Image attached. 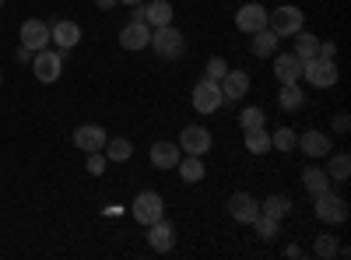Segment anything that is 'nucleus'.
<instances>
[{"mask_svg":"<svg viewBox=\"0 0 351 260\" xmlns=\"http://www.w3.org/2000/svg\"><path fill=\"white\" fill-rule=\"evenodd\" d=\"M32 74L43 84L60 81V74H64V53L60 49H49V46L39 49V53H32Z\"/></svg>","mask_w":351,"mask_h":260,"instance_id":"obj_6","label":"nucleus"},{"mask_svg":"<svg viewBox=\"0 0 351 260\" xmlns=\"http://www.w3.org/2000/svg\"><path fill=\"white\" fill-rule=\"evenodd\" d=\"M0 84H4V74H0Z\"/></svg>","mask_w":351,"mask_h":260,"instance_id":"obj_42","label":"nucleus"},{"mask_svg":"<svg viewBox=\"0 0 351 260\" xmlns=\"http://www.w3.org/2000/svg\"><path fill=\"white\" fill-rule=\"evenodd\" d=\"M243 141H246V152H250V155H267V152H271V134H267V127L243 130Z\"/></svg>","mask_w":351,"mask_h":260,"instance_id":"obj_29","label":"nucleus"},{"mask_svg":"<svg viewBox=\"0 0 351 260\" xmlns=\"http://www.w3.org/2000/svg\"><path fill=\"white\" fill-rule=\"evenodd\" d=\"M278 106H281L285 113H299V109L306 106L302 81H295V84H281V92H278Z\"/></svg>","mask_w":351,"mask_h":260,"instance_id":"obj_23","label":"nucleus"},{"mask_svg":"<svg viewBox=\"0 0 351 260\" xmlns=\"http://www.w3.org/2000/svg\"><path fill=\"white\" fill-rule=\"evenodd\" d=\"M172 4L169 0H144V4L134 8V21H144L152 28H162V25H172Z\"/></svg>","mask_w":351,"mask_h":260,"instance_id":"obj_9","label":"nucleus"},{"mask_svg":"<svg viewBox=\"0 0 351 260\" xmlns=\"http://www.w3.org/2000/svg\"><path fill=\"white\" fill-rule=\"evenodd\" d=\"M263 123H267V113H263L260 106H246V109L239 113V127H243V130H260Z\"/></svg>","mask_w":351,"mask_h":260,"instance_id":"obj_32","label":"nucleus"},{"mask_svg":"<svg viewBox=\"0 0 351 260\" xmlns=\"http://www.w3.org/2000/svg\"><path fill=\"white\" fill-rule=\"evenodd\" d=\"M49 43H53L56 49H74V46L81 43V25L71 21V18L53 21V28H49Z\"/></svg>","mask_w":351,"mask_h":260,"instance_id":"obj_15","label":"nucleus"},{"mask_svg":"<svg viewBox=\"0 0 351 260\" xmlns=\"http://www.w3.org/2000/svg\"><path fill=\"white\" fill-rule=\"evenodd\" d=\"M116 4H123V8H137V4H144V0H116Z\"/></svg>","mask_w":351,"mask_h":260,"instance_id":"obj_41","label":"nucleus"},{"mask_svg":"<svg viewBox=\"0 0 351 260\" xmlns=\"http://www.w3.org/2000/svg\"><path fill=\"white\" fill-rule=\"evenodd\" d=\"M225 71H228L225 56H211V60H208V67H204V78H211V81H221V78H225Z\"/></svg>","mask_w":351,"mask_h":260,"instance_id":"obj_34","label":"nucleus"},{"mask_svg":"<svg viewBox=\"0 0 351 260\" xmlns=\"http://www.w3.org/2000/svg\"><path fill=\"white\" fill-rule=\"evenodd\" d=\"M0 4H4V0H0Z\"/></svg>","mask_w":351,"mask_h":260,"instance_id":"obj_43","label":"nucleus"},{"mask_svg":"<svg viewBox=\"0 0 351 260\" xmlns=\"http://www.w3.org/2000/svg\"><path fill=\"white\" fill-rule=\"evenodd\" d=\"M302 187L316 197V193H324V190H330V176H327V169H319V165H309V169H302Z\"/></svg>","mask_w":351,"mask_h":260,"instance_id":"obj_26","label":"nucleus"},{"mask_svg":"<svg viewBox=\"0 0 351 260\" xmlns=\"http://www.w3.org/2000/svg\"><path fill=\"white\" fill-rule=\"evenodd\" d=\"M176 169H180V180L183 183H200L204 180V172H208V169H204V158L200 155H183L180 162H176Z\"/></svg>","mask_w":351,"mask_h":260,"instance_id":"obj_22","label":"nucleus"},{"mask_svg":"<svg viewBox=\"0 0 351 260\" xmlns=\"http://www.w3.org/2000/svg\"><path fill=\"white\" fill-rule=\"evenodd\" d=\"M316 56H324V60H334V56H337V46L327 43V39H319V53H316Z\"/></svg>","mask_w":351,"mask_h":260,"instance_id":"obj_37","label":"nucleus"},{"mask_svg":"<svg viewBox=\"0 0 351 260\" xmlns=\"http://www.w3.org/2000/svg\"><path fill=\"white\" fill-rule=\"evenodd\" d=\"M148 158H152V165L155 169H176V162L183 158V152H180V144L176 141H155L152 144V152H148Z\"/></svg>","mask_w":351,"mask_h":260,"instance_id":"obj_20","label":"nucleus"},{"mask_svg":"<svg viewBox=\"0 0 351 260\" xmlns=\"http://www.w3.org/2000/svg\"><path fill=\"white\" fill-rule=\"evenodd\" d=\"M148 49H155L162 60H180L183 49H186V39L176 25H162V28H152V43Z\"/></svg>","mask_w":351,"mask_h":260,"instance_id":"obj_2","label":"nucleus"},{"mask_svg":"<svg viewBox=\"0 0 351 260\" xmlns=\"http://www.w3.org/2000/svg\"><path fill=\"white\" fill-rule=\"evenodd\" d=\"M285 257H302V246H285Z\"/></svg>","mask_w":351,"mask_h":260,"instance_id":"obj_40","label":"nucleus"},{"mask_svg":"<svg viewBox=\"0 0 351 260\" xmlns=\"http://www.w3.org/2000/svg\"><path fill=\"white\" fill-rule=\"evenodd\" d=\"M274 78L281 84H295L302 81V60L295 53H274Z\"/></svg>","mask_w":351,"mask_h":260,"instance_id":"obj_19","label":"nucleus"},{"mask_svg":"<svg viewBox=\"0 0 351 260\" xmlns=\"http://www.w3.org/2000/svg\"><path fill=\"white\" fill-rule=\"evenodd\" d=\"M106 130L99 127V123H81L77 130H74V144H77V152H102L106 148Z\"/></svg>","mask_w":351,"mask_h":260,"instance_id":"obj_16","label":"nucleus"},{"mask_svg":"<svg viewBox=\"0 0 351 260\" xmlns=\"http://www.w3.org/2000/svg\"><path fill=\"white\" fill-rule=\"evenodd\" d=\"M130 215H134V222L144 225V228H148L152 222H158V218H165V200H162V193H158V190H141V193L134 197V204H130Z\"/></svg>","mask_w":351,"mask_h":260,"instance_id":"obj_4","label":"nucleus"},{"mask_svg":"<svg viewBox=\"0 0 351 260\" xmlns=\"http://www.w3.org/2000/svg\"><path fill=\"white\" fill-rule=\"evenodd\" d=\"M148 246H152L155 253L176 250V225H172L169 218H158V222L148 225Z\"/></svg>","mask_w":351,"mask_h":260,"instance_id":"obj_14","label":"nucleus"},{"mask_svg":"<svg viewBox=\"0 0 351 260\" xmlns=\"http://www.w3.org/2000/svg\"><path fill=\"white\" fill-rule=\"evenodd\" d=\"M236 28L243 36H253V32H260V28H267V8L263 4H243L236 11Z\"/></svg>","mask_w":351,"mask_h":260,"instance_id":"obj_13","label":"nucleus"},{"mask_svg":"<svg viewBox=\"0 0 351 260\" xmlns=\"http://www.w3.org/2000/svg\"><path fill=\"white\" fill-rule=\"evenodd\" d=\"M295 144H299V134L291 127H278L271 134V152H295Z\"/></svg>","mask_w":351,"mask_h":260,"instance_id":"obj_31","label":"nucleus"},{"mask_svg":"<svg viewBox=\"0 0 351 260\" xmlns=\"http://www.w3.org/2000/svg\"><path fill=\"white\" fill-rule=\"evenodd\" d=\"M228 218L232 222H239V225H250L256 215H260V200L253 197V193H246V190H239V193H232L228 197Z\"/></svg>","mask_w":351,"mask_h":260,"instance_id":"obj_10","label":"nucleus"},{"mask_svg":"<svg viewBox=\"0 0 351 260\" xmlns=\"http://www.w3.org/2000/svg\"><path fill=\"white\" fill-rule=\"evenodd\" d=\"M18 39H21V46H28L32 53H39V49H46V46H49V25H46V21H39V18H28V21H21Z\"/></svg>","mask_w":351,"mask_h":260,"instance_id":"obj_12","label":"nucleus"},{"mask_svg":"<svg viewBox=\"0 0 351 260\" xmlns=\"http://www.w3.org/2000/svg\"><path fill=\"white\" fill-rule=\"evenodd\" d=\"M330 165H327V176L330 183H348L351 180V155L348 152H337V155H327Z\"/></svg>","mask_w":351,"mask_h":260,"instance_id":"obj_27","label":"nucleus"},{"mask_svg":"<svg viewBox=\"0 0 351 260\" xmlns=\"http://www.w3.org/2000/svg\"><path fill=\"white\" fill-rule=\"evenodd\" d=\"M267 28H271L278 39H291L295 32H302V28H306V14L295 4H281V8L267 11Z\"/></svg>","mask_w":351,"mask_h":260,"instance_id":"obj_1","label":"nucleus"},{"mask_svg":"<svg viewBox=\"0 0 351 260\" xmlns=\"http://www.w3.org/2000/svg\"><path fill=\"white\" fill-rule=\"evenodd\" d=\"M18 60H21V64H32V49H28V46H18Z\"/></svg>","mask_w":351,"mask_h":260,"instance_id":"obj_38","label":"nucleus"},{"mask_svg":"<svg viewBox=\"0 0 351 260\" xmlns=\"http://www.w3.org/2000/svg\"><path fill=\"white\" fill-rule=\"evenodd\" d=\"M291 39H295V49H291V53H295L299 60H313V56L319 53V39L313 32H306V28H302V32H295Z\"/></svg>","mask_w":351,"mask_h":260,"instance_id":"obj_30","label":"nucleus"},{"mask_svg":"<svg viewBox=\"0 0 351 260\" xmlns=\"http://www.w3.org/2000/svg\"><path fill=\"white\" fill-rule=\"evenodd\" d=\"M313 250H316V257L334 260V257L341 253V243H337V236H330V233H327V236H316V246H313Z\"/></svg>","mask_w":351,"mask_h":260,"instance_id":"obj_33","label":"nucleus"},{"mask_svg":"<svg viewBox=\"0 0 351 260\" xmlns=\"http://www.w3.org/2000/svg\"><path fill=\"white\" fill-rule=\"evenodd\" d=\"M250 84H253V81H250V74H246V71L228 67V71H225V78L218 81V88H221V99H225V102H239V99L250 92Z\"/></svg>","mask_w":351,"mask_h":260,"instance_id":"obj_11","label":"nucleus"},{"mask_svg":"<svg viewBox=\"0 0 351 260\" xmlns=\"http://www.w3.org/2000/svg\"><path fill=\"white\" fill-rule=\"evenodd\" d=\"M260 211L281 222V218H288V211H291V197H288V193H271L267 200H260Z\"/></svg>","mask_w":351,"mask_h":260,"instance_id":"obj_28","label":"nucleus"},{"mask_svg":"<svg viewBox=\"0 0 351 260\" xmlns=\"http://www.w3.org/2000/svg\"><path fill=\"white\" fill-rule=\"evenodd\" d=\"M250 225H253V233H256L263 243H278V236H281V222L271 218V215H263V211H260Z\"/></svg>","mask_w":351,"mask_h":260,"instance_id":"obj_25","label":"nucleus"},{"mask_svg":"<svg viewBox=\"0 0 351 260\" xmlns=\"http://www.w3.org/2000/svg\"><path fill=\"white\" fill-rule=\"evenodd\" d=\"M295 148H302L306 158H327V155L334 152V144H330V137H327L324 130H306V134L299 137Z\"/></svg>","mask_w":351,"mask_h":260,"instance_id":"obj_18","label":"nucleus"},{"mask_svg":"<svg viewBox=\"0 0 351 260\" xmlns=\"http://www.w3.org/2000/svg\"><path fill=\"white\" fill-rule=\"evenodd\" d=\"M302 78L313 84V88H334L341 71L334 60H324V56H313V60H302Z\"/></svg>","mask_w":351,"mask_h":260,"instance_id":"obj_7","label":"nucleus"},{"mask_svg":"<svg viewBox=\"0 0 351 260\" xmlns=\"http://www.w3.org/2000/svg\"><path fill=\"white\" fill-rule=\"evenodd\" d=\"M148 43H152V25H144V21L123 25V32H120V46H123V49L141 53V49H148Z\"/></svg>","mask_w":351,"mask_h":260,"instance_id":"obj_17","label":"nucleus"},{"mask_svg":"<svg viewBox=\"0 0 351 260\" xmlns=\"http://www.w3.org/2000/svg\"><path fill=\"white\" fill-rule=\"evenodd\" d=\"M176 144H180V152L183 155H208L211 152V144H215V137H211V130L208 127H200V123H190V127H183L180 130V141H176Z\"/></svg>","mask_w":351,"mask_h":260,"instance_id":"obj_8","label":"nucleus"},{"mask_svg":"<svg viewBox=\"0 0 351 260\" xmlns=\"http://www.w3.org/2000/svg\"><path fill=\"white\" fill-rule=\"evenodd\" d=\"M190 106H193V113H200V117H211V113H218V109L225 106L218 81L200 78V81L193 84V92H190Z\"/></svg>","mask_w":351,"mask_h":260,"instance_id":"obj_3","label":"nucleus"},{"mask_svg":"<svg viewBox=\"0 0 351 260\" xmlns=\"http://www.w3.org/2000/svg\"><path fill=\"white\" fill-rule=\"evenodd\" d=\"M313 211L324 225H341V222H348V200L334 190H324L313 197Z\"/></svg>","mask_w":351,"mask_h":260,"instance_id":"obj_5","label":"nucleus"},{"mask_svg":"<svg viewBox=\"0 0 351 260\" xmlns=\"http://www.w3.org/2000/svg\"><path fill=\"white\" fill-rule=\"evenodd\" d=\"M278 43L281 39L271 32V28H260V32H253V39H250V49H253L256 60H267V56L278 53Z\"/></svg>","mask_w":351,"mask_h":260,"instance_id":"obj_21","label":"nucleus"},{"mask_svg":"<svg viewBox=\"0 0 351 260\" xmlns=\"http://www.w3.org/2000/svg\"><path fill=\"white\" fill-rule=\"evenodd\" d=\"M330 127H334V134H348V130H351V120H348V113H344V109L330 117Z\"/></svg>","mask_w":351,"mask_h":260,"instance_id":"obj_36","label":"nucleus"},{"mask_svg":"<svg viewBox=\"0 0 351 260\" xmlns=\"http://www.w3.org/2000/svg\"><path fill=\"white\" fill-rule=\"evenodd\" d=\"M95 4H99V11H112V8H116V0H95Z\"/></svg>","mask_w":351,"mask_h":260,"instance_id":"obj_39","label":"nucleus"},{"mask_svg":"<svg viewBox=\"0 0 351 260\" xmlns=\"http://www.w3.org/2000/svg\"><path fill=\"white\" fill-rule=\"evenodd\" d=\"M84 169L92 172V176H102V172H106V155H102V152H88Z\"/></svg>","mask_w":351,"mask_h":260,"instance_id":"obj_35","label":"nucleus"},{"mask_svg":"<svg viewBox=\"0 0 351 260\" xmlns=\"http://www.w3.org/2000/svg\"><path fill=\"white\" fill-rule=\"evenodd\" d=\"M102 155H106V162H130V155H134V144L127 141V137H109L106 141V148H102Z\"/></svg>","mask_w":351,"mask_h":260,"instance_id":"obj_24","label":"nucleus"}]
</instances>
